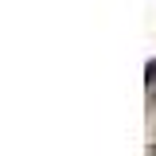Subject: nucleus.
Returning a JSON list of instances; mask_svg holds the SVG:
<instances>
[{"instance_id": "nucleus-1", "label": "nucleus", "mask_w": 156, "mask_h": 156, "mask_svg": "<svg viewBox=\"0 0 156 156\" xmlns=\"http://www.w3.org/2000/svg\"><path fill=\"white\" fill-rule=\"evenodd\" d=\"M148 86H156V58L148 62Z\"/></svg>"}]
</instances>
